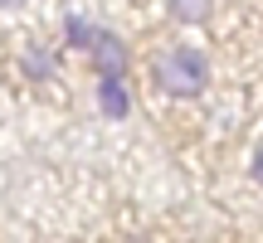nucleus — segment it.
<instances>
[{
	"instance_id": "3",
	"label": "nucleus",
	"mask_w": 263,
	"mask_h": 243,
	"mask_svg": "<svg viewBox=\"0 0 263 243\" xmlns=\"http://www.w3.org/2000/svg\"><path fill=\"white\" fill-rule=\"evenodd\" d=\"M98 93H103V112H107V117H122L127 107H132V97H127V83H122V78H103V88H98Z\"/></svg>"
},
{
	"instance_id": "2",
	"label": "nucleus",
	"mask_w": 263,
	"mask_h": 243,
	"mask_svg": "<svg viewBox=\"0 0 263 243\" xmlns=\"http://www.w3.org/2000/svg\"><path fill=\"white\" fill-rule=\"evenodd\" d=\"M88 54H93L98 78H122L127 73V44L117 34H107V29H98V34L88 39Z\"/></svg>"
},
{
	"instance_id": "1",
	"label": "nucleus",
	"mask_w": 263,
	"mask_h": 243,
	"mask_svg": "<svg viewBox=\"0 0 263 243\" xmlns=\"http://www.w3.org/2000/svg\"><path fill=\"white\" fill-rule=\"evenodd\" d=\"M156 83H161V93H171V97L205 93V83H210L205 54H200V49H171V54H161L156 58Z\"/></svg>"
},
{
	"instance_id": "7",
	"label": "nucleus",
	"mask_w": 263,
	"mask_h": 243,
	"mask_svg": "<svg viewBox=\"0 0 263 243\" xmlns=\"http://www.w3.org/2000/svg\"><path fill=\"white\" fill-rule=\"evenodd\" d=\"M0 5H5V10H15V5H25V0H0Z\"/></svg>"
},
{
	"instance_id": "4",
	"label": "nucleus",
	"mask_w": 263,
	"mask_h": 243,
	"mask_svg": "<svg viewBox=\"0 0 263 243\" xmlns=\"http://www.w3.org/2000/svg\"><path fill=\"white\" fill-rule=\"evenodd\" d=\"M166 5H171V15H176V19L200 25V19H210V5H215V0H166Z\"/></svg>"
},
{
	"instance_id": "6",
	"label": "nucleus",
	"mask_w": 263,
	"mask_h": 243,
	"mask_svg": "<svg viewBox=\"0 0 263 243\" xmlns=\"http://www.w3.org/2000/svg\"><path fill=\"white\" fill-rule=\"evenodd\" d=\"M254 180H258V185H263V146L254 151Z\"/></svg>"
},
{
	"instance_id": "5",
	"label": "nucleus",
	"mask_w": 263,
	"mask_h": 243,
	"mask_svg": "<svg viewBox=\"0 0 263 243\" xmlns=\"http://www.w3.org/2000/svg\"><path fill=\"white\" fill-rule=\"evenodd\" d=\"M93 34H98L93 25H83V19H68V39H73V44H83V49H88V39H93Z\"/></svg>"
}]
</instances>
